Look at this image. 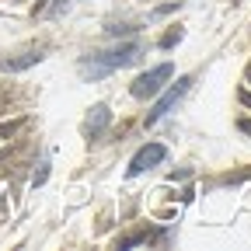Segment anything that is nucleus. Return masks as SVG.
I'll return each mask as SVG.
<instances>
[{
	"mask_svg": "<svg viewBox=\"0 0 251 251\" xmlns=\"http://www.w3.org/2000/svg\"><path fill=\"white\" fill-rule=\"evenodd\" d=\"M67 4H70V0H39L35 14H42V18H46V14H59L63 7H67Z\"/></svg>",
	"mask_w": 251,
	"mask_h": 251,
	"instance_id": "8",
	"label": "nucleus"
},
{
	"mask_svg": "<svg viewBox=\"0 0 251 251\" xmlns=\"http://www.w3.org/2000/svg\"><path fill=\"white\" fill-rule=\"evenodd\" d=\"M46 49H49V46H31V49H25V52L11 56V59H0V70H4V74L28 70V67H35V63H42V59H46Z\"/></svg>",
	"mask_w": 251,
	"mask_h": 251,
	"instance_id": "5",
	"label": "nucleus"
},
{
	"mask_svg": "<svg viewBox=\"0 0 251 251\" xmlns=\"http://www.w3.org/2000/svg\"><path fill=\"white\" fill-rule=\"evenodd\" d=\"M164 234H153V230H140V234H133V237H122L119 241V248L126 251V248H136V244H147V241H161Z\"/></svg>",
	"mask_w": 251,
	"mask_h": 251,
	"instance_id": "7",
	"label": "nucleus"
},
{
	"mask_svg": "<svg viewBox=\"0 0 251 251\" xmlns=\"http://www.w3.org/2000/svg\"><path fill=\"white\" fill-rule=\"evenodd\" d=\"M164 157H168V147H164V143H143V147L133 153V161H129V168H126V175L136 178V175L157 168V164L164 161Z\"/></svg>",
	"mask_w": 251,
	"mask_h": 251,
	"instance_id": "4",
	"label": "nucleus"
},
{
	"mask_svg": "<svg viewBox=\"0 0 251 251\" xmlns=\"http://www.w3.org/2000/svg\"><path fill=\"white\" fill-rule=\"evenodd\" d=\"M108 122H112L108 105H94V108L87 112V119H84V136H87V140H98V136L108 129Z\"/></svg>",
	"mask_w": 251,
	"mask_h": 251,
	"instance_id": "6",
	"label": "nucleus"
},
{
	"mask_svg": "<svg viewBox=\"0 0 251 251\" xmlns=\"http://www.w3.org/2000/svg\"><path fill=\"white\" fill-rule=\"evenodd\" d=\"M171 74H175L171 63H157V67H150L147 74H140V77L129 84V94H133V98H140V101L157 98V94L164 91V84L171 80Z\"/></svg>",
	"mask_w": 251,
	"mask_h": 251,
	"instance_id": "2",
	"label": "nucleus"
},
{
	"mask_svg": "<svg viewBox=\"0 0 251 251\" xmlns=\"http://www.w3.org/2000/svg\"><path fill=\"white\" fill-rule=\"evenodd\" d=\"M46 178H49V164H39V171H35V178H31V185H46Z\"/></svg>",
	"mask_w": 251,
	"mask_h": 251,
	"instance_id": "10",
	"label": "nucleus"
},
{
	"mask_svg": "<svg viewBox=\"0 0 251 251\" xmlns=\"http://www.w3.org/2000/svg\"><path fill=\"white\" fill-rule=\"evenodd\" d=\"M241 105H248V108H251V91H241Z\"/></svg>",
	"mask_w": 251,
	"mask_h": 251,
	"instance_id": "12",
	"label": "nucleus"
},
{
	"mask_svg": "<svg viewBox=\"0 0 251 251\" xmlns=\"http://www.w3.org/2000/svg\"><path fill=\"white\" fill-rule=\"evenodd\" d=\"M248 80H251V67H248Z\"/></svg>",
	"mask_w": 251,
	"mask_h": 251,
	"instance_id": "13",
	"label": "nucleus"
},
{
	"mask_svg": "<svg viewBox=\"0 0 251 251\" xmlns=\"http://www.w3.org/2000/svg\"><path fill=\"white\" fill-rule=\"evenodd\" d=\"M181 42V28H171V31H164V35H161V42H157V46H161V49H171V46H178Z\"/></svg>",
	"mask_w": 251,
	"mask_h": 251,
	"instance_id": "9",
	"label": "nucleus"
},
{
	"mask_svg": "<svg viewBox=\"0 0 251 251\" xmlns=\"http://www.w3.org/2000/svg\"><path fill=\"white\" fill-rule=\"evenodd\" d=\"M140 52H143V42H136V39H126V42H119V46H112V49H101V52H91V56L80 59V77H84V80H101V77H108L112 70L136 63Z\"/></svg>",
	"mask_w": 251,
	"mask_h": 251,
	"instance_id": "1",
	"label": "nucleus"
},
{
	"mask_svg": "<svg viewBox=\"0 0 251 251\" xmlns=\"http://www.w3.org/2000/svg\"><path fill=\"white\" fill-rule=\"evenodd\" d=\"M188 87H192V77H188V74H185V77H178V84H171V87L161 94V98H157V105L150 108L147 126H157V122H161V119H164V115H168V112L185 98V94H188Z\"/></svg>",
	"mask_w": 251,
	"mask_h": 251,
	"instance_id": "3",
	"label": "nucleus"
},
{
	"mask_svg": "<svg viewBox=\"0 0 251 251\" xmlns=\"http://www.w3.org/2000/svg\"><path fill=\"white\" fill-rule=\"evenodd\" d=\"M237 129H241V133H248V136H251V119H241V122H237Z\"/></svg>",
	"mask_w": 251,
	"mask_h": 251,
	"instance_id": "11",
	"label": "nucleus"
}]
</instances>
